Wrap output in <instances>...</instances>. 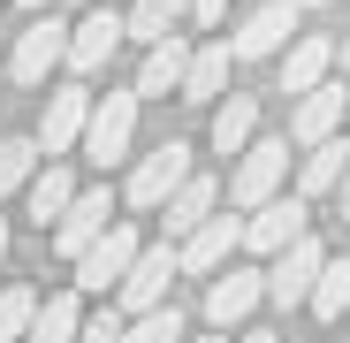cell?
Returning a JSON list of instances; mask_svg holds the SVG:
<instances>
[{"label": "cell", "instance_id": "1", "mask_svg": "<svg viewBox=\"0 0 350 343\" xmlns=\"http://www.w3.org/2000/svg\"><path fill=\"white\" fill-rule=\"evenodd\" d=\"M183 183H191V145H183V138H167V145H152V153L130 168L122 199H130V214H160Z\"/></svg>", "mask_w": 350, "mask_h": 343}, {"label": "cell", "instance_id": "2", "mask_svg": "<svg viewBox=\"0 0 350 343\" xmlns=\"http://www.w3.org/2000/svg\"><path fill=\"white\" fill-rule=\"evenodd\" d=\"M289 145H297V138H252V153H237V168H228V199H237L244 214L267 206V199H282V183H289Z\"/></svg>", "mask_w": 350, "mask_h": 343}, {"label": "cell", "instance_id": "3", "mask_svg": "<svg viewBox=\"0 0 350 343\" xmlns=\"http://www.w3.org/2000/svg\"><path fill=\"white\" fill-rule=\"evenodd\" d=\"M69 31H77V23H62L53 8H46V16H31V23L16 31L8 77H16V84H46L53 69H69Z\"/></svg>", "mask_w": 350, "mask_h": 343}, {"label": "cell", "instance_id": "4", "mask_svg": "<svg viewBox=\"0 0 350 343\" xmlns=\"http://www.w3.org/2000/svg\"><path fill=\"white\" fill-rule=\"evenodd\" d=\"M175 275H183V244L160 237V244H145V252H137V267H130L122 290H114V305H122V313H152V305H167Z\"/></svg>", "mask_w": 350, "mask_h": 343}, {"label": "cell", "instance_id": "5", "mask_svg": "<svg viewBox=\"0 0 350 343\" xmlns=\"http://www.w3.org/2000/svg\"><path fill=\"white\" fill-rule=\"evenodd\" d=\"M297 16L305 0H252V16L237 23V62H267V53H289V38H297Z\"/></svg>", "mask_w": 350, "mask_h": 343}, {"label": "cell", "instance_id": "6", "mask_svg": "<svg viewBox=\"0 0 350 343\" xmlns=\"http://www.w3.org/2000/svg\"><path fill=\"white\" fill-rule=\"evenodd\" d=\"M320 267H327V244L305 229V237L289 244V252H274V259H267V298H274V305H312Z\"/></svg>", "mask_w": 350, "mask_h": 343}, {"label": "cell", "instance_id": "7", "mask_svg": "<svg viewBox=\"0 0 350 343\" xmlns=\"http://www.w3.org/2000/svg\"><path fill=\"white\" fill-rule=\"evenodd\" d=\"M137 252H145V244H137V229H130V221H114L107 237L77 259V290H92V298L122 290V282H130V267H137Z\"/></svg>", "mask_w": 350, "mask_h": 343}, {"label": "cell", "instance_id": "8", "mask_svg": "<svg viewBox=\"0 0 350 343\" xmlns=\"http://www.w3.org/2000/svg\"><path fill=\"white\" fill-rule=\"evenodd\" d=\"M107 229H114V191H107V183H92V191H77V206H69L62 221H53V252L77 267V259L107 237Z\"/></svg>", "mask_w": 350, "mask_h": 343}, {"label": "cell", "instance_id": "9", "mask_svg": "<svg viewBox=\"0 0 350 343\" xmlns=\"http://www.w3.org/2000/svg\"><path fill=\"white\" fill-rule=\"evenodd\" d=\"M305 206H312V199H267V206H252V214H244V252H252V259L289 252V244L305 237V221H312Z\"/></svg>", "mask_w": 350, "mask_h": 343}, {"label": "cell", "instance_id": "10", "mask_svg": "<svg viewBox=\"0 0 350 343\" xmlns=\"http://www.w3.org/2000/svg\"><path fill=\"white\" fill-rule=\"evenodd\" d=\"M259 298H267V267H221L206 282V320L213 328H244L259 313Z\"/></svg>", "mask_w": 350, "mask_h": 343}, {"label": "cell", "instance_id": "11", "mask_svg": "<svg viewBox=\"0 0 350 343\" xmlns=\"http://www.w3.org/2000/svg\"><path fill=\"white\" fill-rule=\"evenodd\" d=\"M137 99L145 92H107L99 107H92V130H84V153L99 160V168H114L130 153V138H137Z\"/></svg>", "mask_w": 350, "mask_h": 343}, {"label": "cell", "instance_id": "12", "mask_svg": "<svg viewBox=\"0 0 350 343\" xmlns=\"http://www.w3.org/2000/svg\"><path fill=\"white\" fill-rule=\"evenodd\" d=\"M92 92L84 84H62V92H46V114H38V145L46 153H77L84 145V130H92Z\"/></svg>", "mask_w": 350, "mask_h": 343}, {"label": "cell", "instance_id": "13", "mask_svg": "<svg viewBox=\"0 0 350 343\" xmlns=\"http://www.w3.org/2000/svg\"><path fill=\"white\" fill-rule=\"evenodd\" d=\"M342 114H350V84H312V92H297V107H289V138H297V153L305 145H320V138H335L342 130Z\"/></svg>", "mask_w": 350, "mask_h": 343}, {"label": "cell", "instance_id": "14", "mask_svg": "<svg viewBox=\"0 0 350 343\" xmlns=\"http://www.w3.org/2000/svg\"><path fill=\"white\" fill-rule=\"evenodd\" d=\"M237 252H244V214H213L183 237V275H221Z\"/></svg>", "mask_w": 350, "mask_h": 343}, {"label": "cell", "instance_id": "15", "mask_svg": "<svg viewBox=\"0 0 350 343\" xmlns=\"http://www.w3.org/2000/svg\"><path fill=\"white\" fill-rule=\"evenodd\" d=\"M122 38H130V16H114V8H92V16H84L77 31H69V69H77V77L107 69Z\"/></svg>", "mask_w": 350, "mask_h": 343}, {"label": "cell", "instance_id": "16", "mask_svg": "<svg viewBox=\"0 0 350 343\" xmlns=\"http://www.w3.org/2000/svg\"><path fill=\"white\" fill-rule=\"evenodd\" d=\"M342 62V46L335 38H320V31H297L289 38V53H282V92L297 99V92H312V84H327V69Z\"/></svg>", "mask_w": 350, "mask_h": 343}, {"label": "cell", "instance_id": "17", "mask_svg": "<svg viewBox=\"0 0 350 343\" xmlns=\"http://www.w3.org/2000/svg\"><path fill=\"white\" fill-rule=\"evenodd\" d=\"M342 176H350V145L342 138H320V145L297 153V199H327V191H342Z\"/></svg>", "mask_w": 350, "mask_h": 343}, {"label": "cell", "instance_id": "18", "mask_svg": "<svg viewBox=\"0 0 350 343\" xmlns=\"http://www.w3.org/2000/svg\"><path fill=\"white\" fill-rule=\"evenodd\" d=\"M213 214H221V183H213V176H198V168H191V183L160 206V221H167V237H175V244H183L198 221H213Z\"/></svg>", "mask_w": 350, "mask_h": 343}, {"label": "cell", "instance_id": "19", "mask_svg": "<svg viewBox=\"0 0 350 343\" xmlns=\"http://www.w3.org/2000/svg\"><path fill=\"white\" fill-rule=\"evenodd\" d=\"M183 77H191V46L183 38H160V46H145V69H137V92L145 99H183Z\"/></svg>", "mask_w": 350, "mask_h": 343}, {"label": "cell", "instance_id": "20", "mask_svg": "<svg viewBox=\"0 0 350 343\" xmlns=\"http://www.w3.org/2000/svg\"><path fill=\"white\" fill-rule=\"evenodd\" d=\"M228 62H237V46H228V38H213V46H191L183 99H198V107H221V92H228Z\"/></svg>", "mask_w": 350, "mask_h": 343}, {"label": "cell", "instance_id": "21", "mask_svg": "<svg viewBox=\"0 0 350 343\" xmlns=\"http://www.w3.org/2000/svg\"><path fill=\"white\" fill-rule=\"evenodd\" d=\"M252 138H259V99L252 92H228L213 107V153H252Z\"/></svg>", "mask_w": 350, "mask_h": 343}, {"label": "cell", "instance_id": "22", "mask_svg": "<svg viewBox=\"0 0 350 343\" xmlns=\"http://www.w3.org/2000/svg\"><path fill=\"white\" fill-rule=\"evenodd\" d=\"M23 206H31V221H38V229H53V221H62V214L77 206V183H69V176H62V168H53V160H46V168H38V176H31V191H23Z\"/></svg>", "mask_w": 350, "mask_h": 343}, {"label": "cell", "instance_id": "23", "mask_svg": "<svg viewBox=\"0 0 350 343\" xmlns=\"http://www.w3.org/2000/svg\"><path fill=\"white\" fill-rule=\"evenodd\" d=\"M77 335H84V305H77V290H53V298L38 305V320H31L23 343H77Z\"/></svg>", "mask_w": 350, "mask_h": 343}, {"label": "cell", "instance_id": "24", "mask_svg": "<svg viewBox=\"0 0 350 343\" xmlns=\"http://www.w3.org/2000/svg\"><path fill=\"white\" fill-rule=\"evenodd\" d=\"M38 138H0V199H16V191H31V176H38Z\"/></svg>", "mask_w": 350, "mask_h": 343}, {"label": "cell", "instance_id": "25", "mask_svg": "<svg viewBox=\"0 0 350 343\" xmlns=\"http://www.w3.org/2000/svg\"><path fill=\"white\" fill-rule=\"evenodd\" d=\"M183 16H191V0H137V8H130V38L160 46V38H175Z\"/></svg>", "mask_w": 350, "mask_h": 343}, {"label": "cell", "instance_id": "26", "mask_svg": "<svg viewBox=\"0 0 350 343\" xmlns=\"http://www.w3.org/2000/svg\"><path fill=\"white\" fill-rule=\"evenodd\" d=\"M38 290H23V282H8V290H0V343H23L31 335V320H38Z\"/></svg>", "mask_w": 350, "mask_h": 343}, {"label": "cell", "instance_id": "27", "mask_svg": "<svg viewBox=\"0 0 350 343\" xmlns=\"http://www.w3.org/2000/svg\"><path fill=\"white\" fill-rule=\"evenodd\" d=\"M312 313H320V320H342V313H350V259H327V267H320Z\"/></svg>", "mask_w": 350, "mask_h": 343}, {"label": "cell", "instance_id": "28", "mask_svg": "<svg viewBox=\"0 0 350 343\" xmlns=\"http://www.w3.org/2000/svg\"><path fill=\"white\" fill-rule=\"evenodd\" d=\"M122 343H183V313H175V305L130 313V335H122Z\"/></svg>", "mask_w": 350, "mask_h": 343}, {"label": "cell", "instance_id": "29", "mask_svg": "<svg viewBox=\"0 0 350 343\" xmlns=\"http://www.w3.org/2000/svg\"><path fill=\"white\" fill-rule=\"evenodd\" d=\"M122 335H130V313H122V305H107V313H92V320H84V335H77V343H122Z\"/></svg>", "mask_w": 350, "mask_h": 343}, {"label": "cell", "instance_id": "30", "mask_svg": "<svg viewBox=\"0 0 350 343\" xmlns=\"http://www.w3.org/2000/svg\"><path fill=\"white\" fill-rule=\"evenodd\" d=\"M221 16H228V0H191V23L198 31H221Z\"/></svg>", "mask_w": 350, "mask_h": 343}, {"label": "cell", "instance_id": "31", "mask_svg": "<svg viewBox=\"0 0 350 343\" xmlns=\"http://www.w3.org/2000/svg\"><path fill=\"white\" fill-rule=\"evenodd\" d=\"M237 343H274V328H244V335H237Z\"/></svg>", "mask_w": 350, "mask_h": 343}, {"label": "cell", "instance_id": "32", "mask_svg": "<svg viewBox=\"0 0 350 343\" xmlns=\"http://www.w3.org/2000/svg\"><path fill=\"white\" fill-rule=\"evenodd\" d=\"M335 206H342V221H350V176H342V191H335Z\"/></svg>", "mask_w": 350, "mask_h": 343}, {"label": "cell", "instance_id": "33", "mask_svg": "<svg viewBox=\"0 0 350 343\" xmlns=\"http://www.w3.org/2000/svg\"><path fill=\"white\" fill-rule=\"evenodd\" d=\"M16 8H31V16H46V8H53V0H16Z\"/></svg>", "mask_w": 350, "mask_h": 343}, {"label": "cell", "instance_id": "34", "mask_svg": "<svg viewBox=\"0 0 350 343\" xmlns=\"http://www.w3.org/2000/svg\"><path fill=\"white\" fill-rule=\"evenodd\" d=\"M183 343H228V328H221V335H183Z\"/></svg>", "mask_w": 350, "mask_h": 343}, {"label": "cell", "instance_id": "35", "mask_svg": "<svg viewBox=\"0 0 350 343\" xmlns=\"http://www.w3.org/2000/svg\"><path fill=\"white\" fill-rule=\"evenodd\" d=\"M0 259H8V214H0Z\"/></svg>", "mask_w": 350, "mask_h": 343}, {"label": "cell", "instance_id": "36", "mask_svg": "<svg viewBox=\"0 0 350 343\" xmlns=\"http://www.w3.org/2000/svg\"><path fill=\"white\" fill-rule=\"evenodd\" d=\"M342 69H350V38H342Z\"/></svg>", "mask_w": 350, "mask_h": 343}, {"label": "cell", "instance_id": "37", "mask_svg": "<svg viewBox=\"0 0 350 343\" xmlns=\"http://www.w3.org/2000/svg\"><path fill=\"white\" fill-rule=\"evenodd\" d=\"M305 8H327V0H305Z\"/></svg>", "mask_w": 350, "mask_h": 343}]
</instances>
